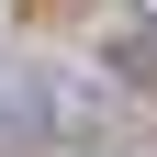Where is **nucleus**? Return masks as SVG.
<instances>
[{
	"instance_id": "nucleus-1",
	"label": "nucleus",
	"mask_w": 157,
	"mask_h": 157,
	"mask_svg": "<svg viewBox=\"0 0 157 157\" xmlns=\"http://www.w3.org/2000/svg\"><path fill=\"white\" fill-rule=\"evenodd\" d=\"M56 112H67V101H56L45 78H23V67L0 78V124H56Z\"/></svg>"
}]
</instances>
